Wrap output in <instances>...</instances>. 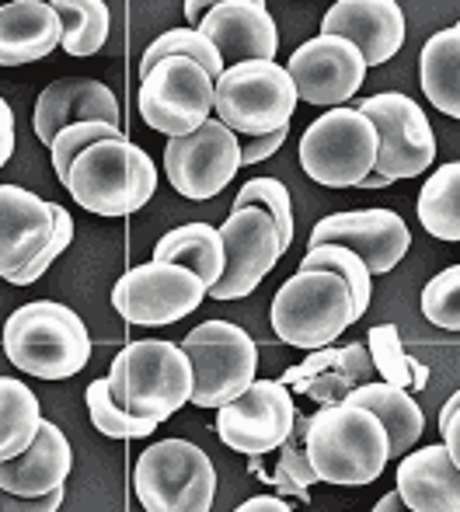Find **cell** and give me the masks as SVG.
I'll use <instances>...</instances> for the list:
<instances>
[{
  "label": "cell",
  "mask_w": 460,
  "mask_h": 512,
  "mask_svg": "<svg viewBox=\"0 0 460 512\" xmlns=\"http://www.w3.org/2000/svg\"><path fill=\"white\" fill-rule=\"evenodd\" d=\"M63 25L46 0L0 4V67H28L60 46Z\"/></svg>",
  "instance_id": "cell-25"
},
{
  "label": "cell",
  "mask_w": 460,
  "mask_h": 512,
  "mask_svg": "<svg viewBox=\"0 0 460 512\" xmlns=\"http://www.w3.org/2000/svg\"><path fill=\"white\" fill-rule=\"evenodd\" d=\"M297 102V88L276 60L237 63L213 81V112L230 133L244 140L290 126Z\"/></svg>",
  "instance_id": "cell-7"
},
{
  "label": "cell",
  "mask_w": 460,
  "mask_h": 512,
  "mask_svg": "<svg viewBox=\"0 0 460 512\" xmlns=\"http://www.w3.org/2000/svg\"><path fill=\"white\" fill-rule=\"evenodd\" d=\"M318 244L349 248L352 255L363 258L370 276H387L408 255L412 234H408V223L394 209H342V213H332L314 223L307 248H318Z\"/></svg>",
  "instance_id": "cell-17"
},
{
  "label": "cell",
  "mask_w": 460,
  "mask_h": 512,
  "mask_svg": "<svg viewBox=\"0 0 460 512\" xmlns=\"http://www.w3.org/2000/svg\"><path fill=\"white\" fill-rule=\"evenodd\" d=\"M269 321L276 338L290 349L314 352L335 345L342 331L356 324L349 286L332 272L297 269L272 297Z\"/></svg>",
  "instance_id": "cell-5"
},
{
  "label": "cell",
  "mask_w": 460,
  "mask_h": 512,
  "mask_svg": "<svg viewBox=\"0 0 460 512\" xmlns=\"http://www.w3.org/2000/svg\"><path fill=\"white\" fill-rule=\"evenodd\" d=\"M42 422L35 391L18 377H0V464L14 460L32 446Z\"/></svg>",
  "instance_id": "cell-29"
},
{
  "label": "cell",
  "mask_w": 460,
  "mask_h": 512,
  "mask_svg": "<svg viewBox=\"0 0 460 512\" xmlns=\"http://www.w3.org/2000/svg\"><path fill=\"white\" fill-rule=\"evenodd\" d=\"M63 499H67L63 488H56V492H49V495H39V499H21V495H11L0 488V512H60Z\"/></svg>",
  "instance_id": "cell-42"
},
{
  "label": "cell",
  "mask_w": 460,
  "mask_h": 512,
  "mask_svg": "<svg viewBox=\"0 0 460 512\" xmlns=\"http://www.w3.org/2000/svg\"><path fill=\"white\" fill-rule=\"evenodd\" d=\"M217 234L224 241V272L206 290V297L213 300H241L255 293L286 255L276 223L262 209H230Z\"/></svg>",
  "instance_id": "cell-14"
},
{
  "label": "cell",
  "mask_w": 460,
  "mask_h": 512,
  "mask_svg": "<svg viewBox=\"0 0 460 512\" xmlns=\"http://www.w3.org/2000/svg\"><path fill=\"white\" fill-rule=\"evenodd\" d=\"M419 223L436 241H460V164H440L419 192Z\"/></svg>",
  "instance_id": "cell-31"
},
{
  "label": "cell",
  "mask_w": 460,
  "mask_h": 512,
  "mask_svg": "<svg viewBox=\"0 0 460 512\" xmlns=\"http://www.w3.org/2000/svg\"><path fill=\"white\" fill-rule=\"evenodd\" d=\"M4 356L39 380H67L88 366L91 335L77 310L56 300L21 304L4 321Z\"/></svg>",
  "instance_id": "cell-2"
},
{
  "label": "cell",
  "mask_w": 460,
  "mask_h": 512,
  "mask_svg": "<svg viewBox=\"0 0 460 512\" xmlns=\"http://www.w3.org/2000/svg\"><path fill=\"white\" fill-rule=\"evenodd\" d=\"M394 492L408 512H460V464L440 443L408 450Z\"/></svg>",
  "instance_id": "cell-24"
},
{
  "label": "cell",
  "mask_w": 460,
  "mask_h": 512,
  "mask_svg": "<svg viewBox=\"0 0 460 512\" xmlns=\"http://www.w3.org/2000/svg\"><path fill=\"white\" fill-rule=\"evenodd\" d=\"M304 453L318 481L339 488L373 485L391 460L384 425L356 405H328L314 411L307 418Z\"/></svg>",
  "instance_id": "cell-1"
},
{
  "label": "cell",
  "mask_w": 460,
  "mask_h": 512,
  "mask_svg": "<svg viewBox=\"0 0 460 512\" xmlns=\"http://www.w3.org/2000/svg\"><path fill=\"white\" fill-rule=\"evenodd\" d=\"M304 436H307V418H297L290 436L279 443V457L269 478V485L279 495H300V499H307V488L318 485V474H314L311 460L304 453Z\"/></svg>",
  "instance_id": "cell-35"
},
{
  "label": "cell",
  "mask_w": 460,
  "mask_h": 512,
  "mask_svg": "<svg viewBox=\"0 0 460 512\" xmlns=\"http://www.w3.org/2000/svg\"><path fill=\"white\" fill-rule=\"evenodd\" d=\"M206 300V286L196 272L171 262H143L122 272L112 286V307L122 321L140 328H161L189 317Z\"/></svg>",
  "instance_id": "cell-12"
},
{
  "label": "cell",
  "mask_w": 460,
  "mask_h": 512,
  "mask_svg": "<svg viewBox=\"0 0 460 512\" xmlns=\"http://www.w3.org/2000/svg\"><path fill=\"white\" fill-rule=\"evenodd\" d=\"M405 11L398 0H339L321 18V35L352 42L366 67H384L405 46Z\"/></svg>",
  "instance_id": "cell-19"
},
{
  "label": "cell",
  "mask_w": 460,
  "mask_h": 512,
  "mask_svg": "<svg viewBox=\"0 0 460 512\" xmlns=\"http://www.w3.org/2000/svg\"><path fill=\"white\" fill-rule=\"evenodd\" d=\"M74 203L95 216H129L157 192V164L129 136L91 143L63 178Z\"/></svg>",
  "instance_id": "cell-3"
},
{
  "label": "cell",
  "mask_w": 460,
  "mask_h": 512,
  "mask_svg": "<svg viewBox=\"0 0 460 512\" xmlns=\"http://www.w3.org/2000/svg\"><path fill=\"white\" fill-rule=\"evenodd\" d=\"M419 81L429 105L443 115H460V25L429 35L419 56Z\"/></svg>",
  "instance_id": "cell-27"
},
{
  "label": "cell",
  "mask_w": 460,
  "mask_h": 512,
  "mask_svg": "<svg viewBox=\"0 0 460 512\" xmlns=\"http://www.w3.org/2000/svg\"><path fill=\"white\" fill-rule=\"evenodd\" d=\"M182 352L192 363L196 408H224L258 380V345L234 321H203L185 335Z\"/></svg>",
  "instance_id": "cell-8"
},
{
  "label": "cell",
  "mask_w": 460,
  "mask_h": 512,
  "mask_svg": "<svg viewBox=\"0 0 460 512\" xmlns=\"http://www.w3.org/2000/svg\"><path fill=\"white\" fill-rule=\"evenodd\" d=\"M241 171V140L220 119H206L196 133L164 143V175L178 196L192 203L217 199Z\"/></svg>",
  "instance_id": "cell-13"
},
{
  "label": "cell",
  "mask_w": 460,
  "mask_h": 512,
  "mask_svg": "<svg viewBox=\"0 0 460 512\" xmlns=\"http://www.w3.org/2000/svg\"><path fill=\"white\" fill-rule=\"evenodd\" d=\"M122 126H112V122H74V126L60 129L49 143V157H53V171L56 178H67L70 164H74L77 154L91 147V143H102V140H122Z\"/></svg>",
  "instance_id": "cell-38"
},
{
  "label": "cell",
  "mask_w": 460,
  "mask_h": 512,
  "mask_svg": "<svg viewBox=\"0 0 460 512\" xmlns=\"http://www.w3.org/2000/svg\"><path fill=\"white\" fill-rule=\"evenodd\" d=\"M342 405H356L366 408L387 432V446H391V457H405L415 443L426 432V415H422L419 401L408 391L391 384H380V380H370V384L356 387Z\"/></svg>",
  "instance_id": "cell-26"
},
{
  "label": "cell",
  "mask_w": 460,
  "mask_h": 512,
  "mask_svg": "<svg viewBox=\"0 0 460 512\" xmlns=\"http://www.w3.org/2000/svg\"><path fill=\"white\" fill-rule=\"evenodd\" d=\"M14 154V108L0 98V168L11 161Z\"/></svg>",
  "instance_id": "cell-44"
},
{
  "label": "cell",
  "mask_w": 460,
  "mask_h": 512,
  "mask_svg": "<svg viewBox=\"0 0 460 512\" xmlns=\"http://www.w3.org/2000/svg\"><path fill=\"white\" fill-rule=\"evenodd\" d=\"M234 512H293L290 506H286L279 495H255V499L241 502Z\"/></svg>",
  "instance_id": "cell-45"
},
{
  "label": "cell",
  "mask_w": 460,
  "mask_h": 512,
  "mask_svg": "<svg viewBox=\"0 0 460 512\" xmlns=\"http://www.w3.org/2000/svg\"><path fill=\"white\" fill-rule=\"evenodd\" d=\"M373 512H408V509H405V502H401L398 492H387L384 499L373 506Z\"/></svg>",
  "instance_id": "cell-47"
},
{
  "label": "cell",
  "mask_w": 460,
  "mask_h": 512,
  "mask_svg": "<svg viewBox=\"0 0 460 512\" xmlns=\"http://www.w3.org/2000/svg\"><path fill=\"white\" fill-rule=\"evenodd\" d=\"M300 269L304 272H332V276H339L342 283L349 286L352 314H356V321L366 314L370 297H373V276L363 265V258L352 255L349 248H339V244H318V248H307V255L300 258Z\"/></svg>",
  "instance_id": "cell-33"
},
{
  "label": "cell",
  "mask_w": 460,
  "mask_h": 512,
  "mask_svg": "<svg viewBox=\"0 0 460 512\" xmlns=\"http://www.w3.org/2000/svg\"><path fill=\"white\" fill-rule=\"evenodd\" d=\"M109 394L133 418L168 422L192 401V363L182 345L164 338L133 342L112 359Z\"/></svg>",
  "instance_id": "cell-4"
},
{
  "label": "cell",
  "mask_w": 460,
  "mask_h": 512,
  "mask_svg": "<svg viewBox=\"0 0 460 512\" xmlns=\"http://www.w3.org/2000/svg\"><path fill=\"white\" fill-rule=\"evenodd\" d=\"M53 11L63 25L60 49L70 56H95L109 42V4L102 0H53Z\"/></svg>",
  "instance_id": "cell-32"
},
{
  "label": "cell",
  "mask_w": 460,
  "mask_h": 512,
  "mask_svg": "<svg viewBox=\"0 0 460 512\" xmlns=\"http://www.w3.org/2000/svg\"><path fill=\"white\" fill-rule=\"evenodd\" d=\"M297 422V401L279 380H255L244 394L217 408V436L244 457H265L279 450Z\"/></svg>",
  "instance_id": "cell-15"
},
{
  "label": "cell",
  "mask_w": 460,
  "mask_h": 512,
  "mask_svg": "<svg viewBox=\"0 0 460 512\" xmlns=\"http://www.w3.org/2000/svg\"><path fill=\"white\" fill-rule=\"evenodd\" d=\"M234 209H262V213L276 223L283 251L293 244V234H297L293 199H290V189H286L279 178H251V182H244V189L234 196Z\"/></svg>",
  "instance_id": "cell-37"
},
{
  "label": "cell",
  "mask_w": 460,
  "mask_h": 512,
  "mask_svg": "<svg viewBox=\"0 0 460 512\" xmlns=\"http://www.w3.org/2000/svg\"><path fill=\"white\" fill-rule=\"evenodd\" d=\"M140 115L154 133L168 140L189 136L213 119V77L203 67L182 56L154 63L150 74L140 77Z\"/></svg>",
  "instance_id": "cell-11"
},
{
  "label": "cell",
  "mask_w": 460,
  "mask_h": 512,
  "mask_svg": "<svg viewBox=\"0 0 460 512\" xmlns=\"http://www.w3.org/2000/svg\"><path fill=\"white\" fill-rule=\"evenodd\" d=\"M49 213H53V244H49V248L42 251V255L35 258L25 272H18L14 279H7L11 286H32L35 279H42L49 272V265H53L56 258L70 248V241H74L77 230H74V216H70V209L60 206V203H49Z\"/></svg>",
  "instance_id": "cell-40"
},
{
  "label": "cell",
  "mask_w": 460,
  "mask_h": 512,
  "mask_svg": "<svg viewBox=\"0 0 460 512\" xmlns=\"http://www.w3.org/2000/svg\"><path fill=\"white\" fill-rule=\"evenodd\" d=\"M70 467H74L70 439L63 436L60 425L42 418L32 446L21 457L0 464V488L21 495V499H39V495L63 488V481L70 478Z\"/></svg>",
  "instance_id": "cell-23"
},
{
  "label": "cell",
  "mask_w": 460,
  "mask_h": 512,
  "mask_svg": "<svg viewBox=\"0 0 460 512\" xmlns=\"http://www.w3.org/2000/svg\"><path fill=\"white\" fill-rule=\"evenodd\" d=\"M377 161V129L352 105L328 108L300 136V168L325 189H356Z\"/></svg>",
  "instance_id": "cell-9"
},
{
  "label": "cell",
  "mask_w": 460,
  "mask_h": 512,
  "mask_svg": "<svg viewBox=\"0 0 460 512\" xmlns=\"http://www.w3.org/2000/svg\"><path fill=\"white\" fill-rule=\"evenodd\" d=\"M122 108L115 91L105 81L95 77H60L53 81L35 102V136L39 143H53L60 129L74 126V122H112L119 126Z\"/></svg>",
  "instance_id": "cell-22"
},
{
  "label": "cell",
  "mask_w": 460,
  "mask_h": 512,
  "mask_svg": "<svg viewBox=\"0 0 460 512\" xmlns=\"http://www.w3.org/2000/svg\"><path fill=\"white\" fill-rule=\"evenodd\" d=\"M440 432H443V450L460 464V394H450L447 405L440 411Z\"/></svg>",
  "instance_id": "cell-43"
},
{
  "label": "cell",
  "mask_w": 460,
  "mask_h": 512,
  "mask_svg": "<svg viewBox=\"0 0 460 512\" xmlns=\"http://www.w3.org/2000/svg\"><path fill=\"white\" fill-rule=\"evenodd\" d=\"M377 129V161L373 175H380L387 185L401 178H419L436 161V133L429 115L415 98L401 91H380L356 105Z\"/></svg>",
  "instance_id": "cell-10"
},
{
  "label": "cell",
  "mask_w": 460,
  "mask_h": 512,
  "mask_svg": "<svg viewBox=\"0 0 460 512\" xmlns=\"http://www.w3.org/2000/svg\"><path fill=\"white\" fill-rule=\"evenodd\" d=\"M290 136V126L276 129V133H265V136H255V140H244L241 143V168H251V164H262L276 154L279 147L286 143Z\"/></svg>",
  "instance_id": "cell-41"
},
{
  "label": "cell",
  "mask_w": 460,
  "mask_h": 512,
  "mask_svg": "<svg viewBox=\"0 0 460 512\" xmlns=\"http://www.w3.org/2000/svg\"><path fill=\"white\" fill-rule=\"evenodd\" d=\"M150 262H171L182 269L196 272L199 283L210 290L224 272V241H220L217 227L210 223H185L175 227L154 244V258Z\"/></svg>",
  "instance_id": "cell-28"
},
{
  "label": "cell",
  "mask_w": 460,
  "mask_h": 512,
  "mask_svg": "<svg viewBox=\"0 0 460 512\" xmlns=\"http://www.w3.org/2000/svg\"><path fill=\"white\" fill-rule=\"evenodd\" d=\"M366 352H370L373 373L380 377V384L401 387V391H426L429 370L405 349L398 324H377V328H370Z\"/></svg>",
  "instance_id": "cell-30"
},
{
  "label": "cell",
  "mask_w": 460,
  "mask_h": 512,
  "mask_svg": "<svg viewBox=\"0 0 460 512\" xmlns=\"http://www.w3.org/2000/svg\"><path fill=\"white\" fill-rule=\"evenodd\" d=\"M422 314L429 317V324L443 331L460 328V269L450 265L440 276H433L422 290Z\"/></svg>",
  "instance_id": "cell-39"
},
{
  "label": "cell",
  "mask_w": 460,
  "mask_h": 512,
  "mask_svg": "<svg viewBox=\"0 0 460 512\" xmlns=\"http://www.w3.org/2000/svg\"><path fill=\"white\" fill-rule=\"evenodd\" d=\"M49 244H53L49 199L21 185H0V279L25 272Z\"/></svg>",
  "instance_id": "cell-20"
},
{
  "label": "cell",
  "mask_w": 460,
  "mask_h": 512,
  "mask_svg": "<svg viewBox=\"0 0 460 512\" xmlns=\"http://www.w3.org/2000/svg\"><path fill=\"white\" fill-rule=\"evenodd\" d=\"M377 380L370 363V352L366 345H325V349H314L311 356L300 366H290L283 373L279 384L293 387L297 394L314 398L321 408L342 405L356 387Z\"/></svg>",
  "instance_id": "cell-21"
},
{
  "label": "cell",
  "mask_w": 460,
  "mask_h": 512,
  "mask_svg": "<svg viewBox=\"0 0 460 512\" xmlns=\"http://www.w3.org/2000/svg\"><path fill=\"white\" fill-rule=\"evenodd\" d=\"M84 401H88V411H91V422H95V429L102 432V436H109V439H147L154 429H161V422H154V418H133L126 408L115 405L112 394H109V380H105V377L91 380Z\"/></svg>",
  "instance_id": "cell-36"
},
{
  "label": "cell",
  "mask_w": 460,
  "mask_h": 512,
  "mask_svg": "<svg viewBox=\"0 0 460 512\" xmlns=\"http://www.w3.org/2000/svg\"><path fill=\"white\" fill-rule=\"evenodd\" d=\"M297 98L318 108H342L366 81V63L352 42L339 35H314L300 42L286 60Z\"/></svg>",
  "instance_id": "cell-16"
},
{
  "label": "cell",
  "mask_w": 460,
  "mask_h": 512,
  "mask_svg": "<svg viewBox=\"0 0 460 512\" xmlns=\"http://www.w3.org/2000/svg\"><path fill=\"white\" fill-rule=\"evenodd\" d=\"M168 56H182V60H192L196 67H203L206 74L213 77V81L224 74V63H220L213 42L203 39L196 28H171V32L157 35V39L147 46V53H143V60H140V77L150 74V67H154V63H161V60H168Z\"/></svg>",
  "instance_id": "cell-34"
},
{
  "label": "cell",
  "mask_w": 460,
  "mask_h": 512,
  "mask_svg": "<svg viewBox=\"0 0 460 512\" xmlns=\"http://www.w3.org/2000/svg\"><path fill=\"white\" fill-rule=\"evenodd\" d=\"M196 32L213 42L224 70L251 60H276L279 53V28L262 0H220Z\"/></svg>",
  "instance_id": "cell-18"
},
{
  "label": "cell",
  "mask_w": 460,
  "mask_h": 512,
  "mask_svg": "<svg viewBox=\"0 0 460 512\" xmlns=\"http://www.w3.org/2000/svg\"><path fill=\"white\" fill-rule=\"evenodd\" d=\"M213 4H203V0H185V18H189V25L185 28H199V21L210 14Z\"/></svg>",
  "instance_id": "cell-46"
},
{
  "label": "cell",
  "mask_w": 460,
  "mask_h": 512,
  "mask_svg": "<svg viewBox=\"0 0 460 512\" xmlns=\"http://www.w3.org/2000/svg\"><path fill=\"white\" fill-rule=\"evenodd\" d=\"M136 499L147 512H210L217 499V467L189 439H161L136 457Z\"/></svg>",
  "instance_id": "cell-6"
}]
</instances>
